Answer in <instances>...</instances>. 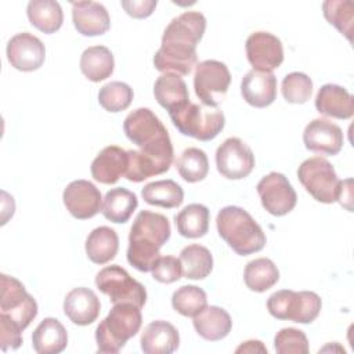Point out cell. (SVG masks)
I'll return each mask as SVG.
<instances>
[{
  "instance_id": "6da1fadb",
  "label": "cell",
  "mask_w": 354,
  "mask_h": 354,
  "mask_svg": "<svg viewBox=\"0 0 354 354\" xmlns=\"http://www.w3.org/2000/svg\"><path fill=\"white\" fill-rule=\"evenodd\" d=\"M206 29V18L199 11H185L166 26L153 65L162 73L185 76L196 65V46Z\"/></svg>"
},
{
  "instance_id": "7a4b0ae2",
  "label": "cell",
  "mask_w": 354,
  "mask_h": 354,
  "mask_svg": "<svg viewBox=\"0 0 354 354\" xmlns=\"http://www.w3.org/2000/svg\"><path fill=\"white\" fill-rule=\"evenodd\" d=\"M171 234L166 216L151 210H141L130 228L127 261L141 272H149L160 257V248Z\"/></svg>"
},
{
  "instance_id": "3957f363",
  "label": "cell",
  "mask_w": 354,
  "mask_h": 354,
  "mask_svg": "<svg viewBox=\"0 0 354 354\" xmlns=\"http://www.w3.org/2000/svg\"><path fill=\"white\" fill-rule=\"evenodd\" d=\"M218 235L239 256L260 252L267 242L266 234L256 220L239 206L223 207L216 218Z\"/></svg>"
},
{
  "instance_id": "277c9868",
  "label": "cell",
  "mask_w": 354,
  "mask_h": 354,
  "mask_svg": "<svg viewBox=\"0 0 354 354\" xmlns=\"http://www.w3.org/2000/svg\"><path fill=\"white\" fill-rule=\"evenodd\" d=\"M141 308L133 303H116L95 329L98 353H119L141 328Z\"/></svg>"
},
{
  "instance_id": "5b68a950",
  "label": "cell",
  "mask_w": 354,
  "mask_h": 354,
  "mask_svg": "<svg viewBox=\"0 0 354 354\" xmlns=\"http://www.w3.org/2000/svg\"><path fill=\"white\" fill-rule=\"evenodd\" d=\"M174 127L184 136L199 141H210L216 138L225 124V118L220 108L203 104L188 102L183 108L169 113Z\"/></svg>"
},
{
  "instance_id": "8992f818",
  "label": "cell",
  "mask_w": 354,
  "mask_h": 354,
  "mask_svg": "<svg viewBox=\"0 0 354 354\" xmlns=\"http://www.w3.org/2000/svg\"><path fill=\"white\" fill-rule=\"evenodd\" d=\"M321 307V297L308 290L282 289L272 293L267 300V310L274 318L297 324H311L319 315Z\"/></svg>"
},
{
  "instance_id": "52a82bcc",
  "label": "cell",
  "mask_w": 354,
  "mask_h": 354,
  "mask_svg": "<svg viewBox=\"0 0 354 354\" xmlns=\"http://www.w3.org/2000/svg\"><path fill=\"white\" fill-rule=\"evenodd\" d=\"M129 165L124 177L141 183L148 177L166 173L173 163V145L169 136L144 148L127 151Z\"/></svg>"
},
{
  "instance_id": "ba28073f",
  "label": "cell",
  "mask_w": 354,
  "mask_h": 354,
  "mask_svg": "<svg viewBox=\"0 0 354 354\" xmlns=\"http://www.w3.org/2000/svg\"><path fill=\"white\" fill-rule=\"evenodd\" d=\"M297 177L304 189L321 203H333L337 201L340 180L330 165L322 156L306 159L297 169Z\"/></svg>"
},
{
  "instance_id": "9c48e42d",
  "label": "cell",
  "mask_w": 354,
  "mask_h": 354,
  "mask_svg": "<svg viewBox=\"0 0 354 354\" xmlns=\"http://www.w3.org/2000/svg\"><path fill=\"white\" fill-rule=\"evenodd\" d=\"M95 285L113 304L133 303L141 308L147 301L144 285L118 264L104 267L95 277Z\"/></svg>"
},
{
  "instance_id": "30bf717a",
  "label": "cell",
  "mask_w": 354,
  "mask_h": 354,
  "mask_svg": "<svg viewBox=\"0 0 354 354\" xmlns=\"http://www.w3.org/2000/svg\"><path fill=\"white\" fill-rule=\"evenodd\" d=\"M0 281V314L8 317L21 330H24L36 318L37 303L17 278L1 274Z\"/></svg>"
},
{
  "instance_id": "8fae6325",
  "label": "cell",
  "mask_w": 354,
  "mask_h": 354,
  "mask_svg": "<svg viewBox=\"0 0 354 354\" xmlns=\"http://www.w3.org/2000/svg\"><path fill=\"white\" fill-rule=\"evenodd\" d=\"M231 73L221 61L206 59L196 65L194 75V88L203 105L217 108L228 91Z\"/></svg>"
},
{
  "instance_id": "7c38bea8",
  "label": "cell",
  "mask_w": 354,
  "mask_h": 354,
  "mask_svg": "<svg viewBox=\"0 0 354 354\" xmlns=\"http://www.w3.org/2000/svg\"><path fill=\"white\" fill-rule=\"evenodd\" d=\"M256 189L263 207L272 216H285L296 206V191L282 173H268L257 183Z\"/></svg>"
},
{
  "instance_id": "4fadbf2b",
  "label": "cell",
  "mask_w": 354,
  "mask_h": 354,
  "mask_svg": "<svg viewBox=\"0 0 354 354\" xmlns=\"http://www.w3.org/2000/svg\"><path fill=\"white\" fill-rule=\"evenodd\" d=\"M216 166L223 177L242 180L252 173L254 155L241 138L230 137L216 151Z\"/></svg>"
},
{
  "instance_id": "5bb4252c",
  "label": "cell",
  "mask_w": 354,
  "mask_h": 354,
  "mask_svg": "<svg viewBox=\"0 0 354 354\" xmlns=\"http://www.w3.org/2000/svg\"><path fill=\"white\" fill-rule=\"evenodd\" d=\"M246 57L253 69L271 72L283 62V46L270 32H254L246 39Z\"/></svg>"
},
{
  "instance_id": "9a60e30c",
  "label": "cell",
  "mask_w": 354,
  "mask_h": 354,
  "mask_svg": "<svg viewBox=\"0 0 354 354\" xmlns=\"http://www.w3.org/2000/svg\"><path fill=\"white\" fill-rule=\"evenodd\" d=\"M123 131L140 148L169 136L160 119L149 108H137L130 112L123 122Z\"/></svg>"
},
{
  "instance_id": "2e32d148",
  "label": "cell",
  "mask_w": 354,
  "mask_h": 354,
  "mask_svg": "<svg viewBox=\"0 0 354 354\" xmlns=\"http://www.w3.org/2000/svg\"><path fill=\"white\" fill-rule=\"evenodd\" d=\"M7 59L18 71L39 69L46 59V47L41 40L28 32L17 33L7 43Z\"/></svg>"
},
{
  "instance_id": "e0dca14e",
  "label": "cell",
  "mask_w": 354,
  "mask_h": 354,
  "mask_svg": "<svg viewBox=\"0 0 354 354\" xmlns=\"http://www.w3.org/2000/svg\"><path fill=\"white\" fill-rule=\"evenodd\" d=\"M66 210L77 220L94 217L101 210V192L87 180H75L66 185L62 194Z\"/></svg>"
},
{
  "instance_id": "ac0fdd59",
  "label": "cell",
  "mask_w": 354,
  "mask_h": 354,
  "mask_svg": "<svg viewBox=\"0 0 354 354\" xmlns=\"http://www.w3.org/2000/svg\"><path fill=\"white\" fill-rule=\"evenodd\" d=\"M303 142L311 152L333 156L337 155L343 148V131L342 129L328 119L311 120L303 133Z\"/></svg>"
},
{
  "instance_id": "d6986e66",
  "label": "cell",
  "mask_w": 354,
  "mask_h": 354,
  "mask_svg": "<svg viewBox=\"0 0 354 354\" xmlns=\"http://www.w3.org/2000/svg\"><path fill=\"white\" fill-rule=\"evenodd\" d=\"M243 100L254 108H266L277 98V77L272 72L252 69L241 82Z\"/></svg>"
},
{
  "instance_id": "ffe728a7",
  "label": "cell",
  "mask_w": 354,
  "mask_h": 354,
  "mask_svg": "<svg viewBox=\"0 0 354 354\" xmlns=\"http://www.w3.org/2000/svg\"><path fill=\"white\" fill-rule=\"evenodd\" d=\"M72 21L76 30L83 36L104 35L111 19L106 8L97 1H72Z\"/></svg>"
},
{
  "instance_id": "44dd1931",
  "label": "cell",
  "mask_w": 354,
  "mask_h": 354,
  "mask_svg": "<svg viewBox=\"0 0 354 354\" xmlns=\"http://www.w3.org/2000/svg\"><path fill=\"white\" fill-rule=\"evenodd\" d=\"M129 165L127 151L118 145H108L91 162V176L101 184H115L126 174Z\"/></svg>"
},
{
  "instance_id": "7402d4cb",
  "label": "cell",
  "mask_w": 354,
  "mask_h": 354,
  "mask_svg": "<svg viewBox=\"0 0 354 354\" xmlns=\"http://www.w3.org/2000/svg\"><path fill=\"white\" fill-rule=\"evenodd\" d=\"M101 304L97 295L84 286L72 289L64 300V313L75 324L86 326L100 315Z\"/></svg>"
},
{
  "instance_id": "603a6c76",
  "label": "cell",
  "mask_w": 354,
  "mask_h": 354,
  "mask_svg": "<svg viewBox=\"0 0 354 354\" xmlns=\"http://www.w3.org/2000/svg\"><path fill=\"white\" fill-rule=\"evenodd\" d=\"M315 108L328 118L350 119L354 113V98L344 87L328 83L318 90Z\"/></svg>"
},
{
  "instance_id": "cb8c5ba5",
  "label": "cell",
  "mask_w": 354,
  "mask_h": 354,
  "mask_svg": "<svg viewBox=\"0 0 354 354\" xmlns=\"http://www.w3.org/2000/svg\"><path fill=\"white\" fill-rule=\"evenodd\" d=\"M140 343L145 354H170L178 348L180 335L174 325L158 319L144 328Z\"/></svg>"
},
{
  "instance_id": "d4e9b609",
  "label": "cell",
  "mask_w": 354,
  "mask_h": 354,
  "mask_svg": "<svg viewBox=\"0 0 354 354\" xmlns=\"http://www.w3.org/2000/svg\"><path fill=\"white\" fill-rule=\"evenodd\" d=\"M153 95L158 104L169 113L189 102V93L184 79L176 73H162L153 84Z\"/></svg>"
},
{
  "instance_id": "484cf974",
  "label": "cell",
  "mask_w": 354,
  "mask_h": 354,
  "mask_svg": "<svg viewBox=\"0 0 354 354\" xmlns=\"http://www.w3.org/2000/svg\"><path fill=\"white\" fill-rule=\"evenodd\" d=\"M194 328L196 333L209 342L224 339L232 328L230 314L217 306H206L199 314L194 317Z\"/></svg>"
},
{
  "instance_id": "4316f807",
  "label": "cell",
  "mask_w": 354,
  "mask_h": 354,
  "mask_svg": "<svg viewBox=\"0 0 354 354\" xmlns=\"http://www.w3.org/2000/svg\"><path fill=\"white\" fill-rule=\"evenodd\" d=\"M68 344L65 326L57 318H44L32 335L33 350L39 354H58Z\"/></svg>"
},
{
  "instance_id": "83f0119b",
  "label": "cell",
  "mask_w": 354,
  "mask_h": 354,
  "mask_svg": "<svg viewBox=\"0 0 354 354\" xmlns=\"http://www.w3.org/2000/svg\"><path fill=\"white\" fill-rule=\"evenodd\" d=\"M137 206L138 199L136 194L126 188L118 187L105 194L101 205V213L106 220L116 224H123L129 221Z\"/></svg>"
},
{
  "instance_id": "f1b7e54d",
  "label": "cell",
  "mask_w": 354,
  "mask_h": 354,
  "mask_svg": "<svg viewBox=\"0 0 354 354\" xmlns=\"http://www.w3.org/2000/svg\"><path fill=\"white\" fill-rule=\"evenodd\" d=\"M119 249V236L115 230L106 225L94 228L86 239L87 257L95 264L111 261Z\"/></svg>"
},
{
  "instance_id": "f546056e",
  "label": "cell",
  "mask_w": 354,
  "mask_h": 354,
  "mask_svg": "<svg viewBox=\"0 0 354 354\" xmlns=\"http://www.w3.org/2000/svg\"><path fill=\"white\" fill-rule=\"evenodd\" d=\"M115 59L105 46H91L80 57V71L90 82H101L113 73Z\"/></svg>"
},
{
  "instance_id": "4dcf8cb0",
  "label": "cell",
  "mask_w": 354,
  "mask_h": 354,
  "mask_svg": "<svg viewBox=\"0 0 354 354\" xmlns=\"http://www.w3.org/2000/svg\"><path fill=\"white\" fill-rule=\"evenodd\" d=\"M26 14L29 22L47 35L57 32L64 22L62 8L54 0H32L28 3Z\"/></svg>"
},
{
  "instance_id": "1f68e13d",
  "label": "cell",
  "mask_w": 354,
  "mask_h": 354,
  "mask_svg": "<svg viewBox=\"0 0 354 354\" xmlns=\"http://www.w3.org/2000/svg\"><path fill=\"white\" fill-rule=\"evenodd\" d=\"M210 213L205 205L191 203L174 216L177 231L184 238H201L209 231Z\"/></svg>"
},
{
  "instance_id": "d6a6232c",
  "label": "cell",
  "mask_w": 354,
  "mask_h": 354,
  "mask_svg": "<svg viewBox=\"0 0 354 354\" xmlns=\"http://www.w3.org/2000/svg\"><path fill=\"white\" fill-rule=\"evenodd\" d=\"M279 279V271L272 260L259 257L249 261L243 271V281L248 289L253 292H266Z\"/></svg>"
},
{
  "instance_id": "836d02e7",
  "label": "cell",
  "mask_w": 354,
  "mask_h": 354,
  "mask_svg": "<svg viewBox=\"0 0 354 354\" xmlns=\"http://www.w3.org/2000/svg\"><path fill=\"white\" fill-rule=\"evenodd\" d=\"M142 199L152 206L173 209L183 203L184 191L173 180H159L148 183L141 191Z\"/></svg>"
},
{
  "instance_id": "e575fe53",
  "label": "cell",
  "mask_w": 354,
  "mask_h": 354,
  "mask_svg": "<svg viewBox=\"0 0 354 354\" xmlns=\"http://www.w3.org/2000/svg\"><path fill=\"white\" fill-rule=\"evenodd\" d=\"M183 274L187 279H203L213 270V256L202 245H188L180 252Z\"/></svg>"
},
{
  "instance_id": "d590c367",
  "label": "cell",
  "mask_w": 354,
  "mask_h": 354,
  "mask_svg": "<svg viewBox=\"0 0 354 354\" xmlns=\"http://www.w3.org/2000/svg\"><path fill=\"white\" fill-rule=\"evenodd\" d=\"M178 174L187 183L202 181L209 173V159L205 151L191 147L181 152L174 162Z\"/></svg>"
},
{
  "instance_id": "8d00e7d4",
  "label": "cell",
  "mask_w": 354,
  "mask_h": 354,
  "mask_svg": "<svg viewBox=\"0 0 354 354\" xmlns=\"http://www.w3.org/2000/svg\"><path fill=\"white\" fill-rule=\"evenodd\" d=\"M171 306L178 314L194 318L207 306V296L199 286L184 285L173 293Z\"/></svg>"
},
{
  "instance_id": "74e56055",
  "label": "cell",
  "mask_w": 354,
  "mask_h": 354,
  "mask_svg": "<svg viewBox=\"0 0 354 354\" xmlns=\"http://www.w3.org/2000/svg\"><path fill=\"white\" fill-rule=\"evenodd\" d=\"M133 88L123 82H109L98 91L100 105L112 113L124 111L133 101Z\"/></svg>"
},
{
  "instance_id": "f35d334b",
  "label": "cell",
  "mask_w": 354,
  "mask_h": 354,
  "mask_svg": "<svg viewBox=\"0 0 354 354\" xmlns=\"http://www.w3.org/2000/svg\"><path fill=\"white\" fill-rule=\"evenodd\" d=\"M325 19L351 41L354 6L351 1L326 0L322 4Z\"/></svg>"
},
{
  "instance_id": "ab89813d",
  "label": "cell",
  "mask_w": 354,
  "mask_h": 354,
  "mask_svg": "<svg viewBox=\"0 0 354 354\" xmlns=\"http://www.w3.org/2000/svg\"><path fill=\"white\" fill-rule=\"evenodd\" d=\"M281 91L289 104H304L313 94V80L303 72L288 73L282 80Z\"/></svg>"
},
{
  "instance_id": "60d3db41",
  "label": "cell",
  "mask_w": 354,
  "mask_h": 354,
  "mask_svg": "<svg viewBox=\"0 0 354 354\" xmlns=\"http://www.w3.org/2000/svg\"><path fill=\"white\" fill-rule=\"evenodd\" d=\"M274 347L278 354H307L308 340L303 330L283 328L274 337Z\"/></svg>"
},
{
  "instance_id": "b9f144b4",
  "label": "cell",
  "mask_w": 354,
  "mask_h": 354,
  "mask_svg": "<svg viewBox=\"0 0 354 354\" xmlns=\"http://www.w3.org/2000/svg\"><path fill=\"white\" fill-rule=\"evenodd\" d=\"M152 278L160 283H173L181 278L183 267L174 256H160L151 270Z\"/></svg>"
},
{
  "instance_id": "7bdbcfd3",
  "label": "cell",
  "mask_w": 354,
  "mask_h": 354,
  "mask_svg": "<svg viewBox=\"0 0 354 354\" xmlns=\"http://www.w3.org/2000/svg\"><path fill=\"white\" fill-rule=\"evenodd\" d=\"M22 330L6 315L0 314V348L17 350L22 344Z\"/></svg>"
},
{
  "instance_id": "ee69618b",
  "label": "cell",
  "mask_w": 354,
  "mask_h": 354,
  "mask_svg": "<svg viewBox=\"0 0 354 354\" xmlns=\"http://www.w3.org/2000/svg\"><path fill=\"white\" fill-rule=\"evenodd\" d=\"M120 4L130 17L141 19V18L149 17L153 12L158 1L156 0H130V1L123 0L120 1Z\"/></svg>"
},
{
  "instance_id": "f6af8a7d",
  "label": "cell",
  "mask_w": 354,
  "mask_h": 354,
  "mask_svg": "<svg viewBox=\"0 0 354 354\" xmlns=\"http://www.w3.org/2000/svg\"><path fill=\"white\" fill-rule=\"evenodd\" d=\"M235 353H267V348L263 346L260 340H248L243 342Z\"/></svg>"
}]
</instances>
